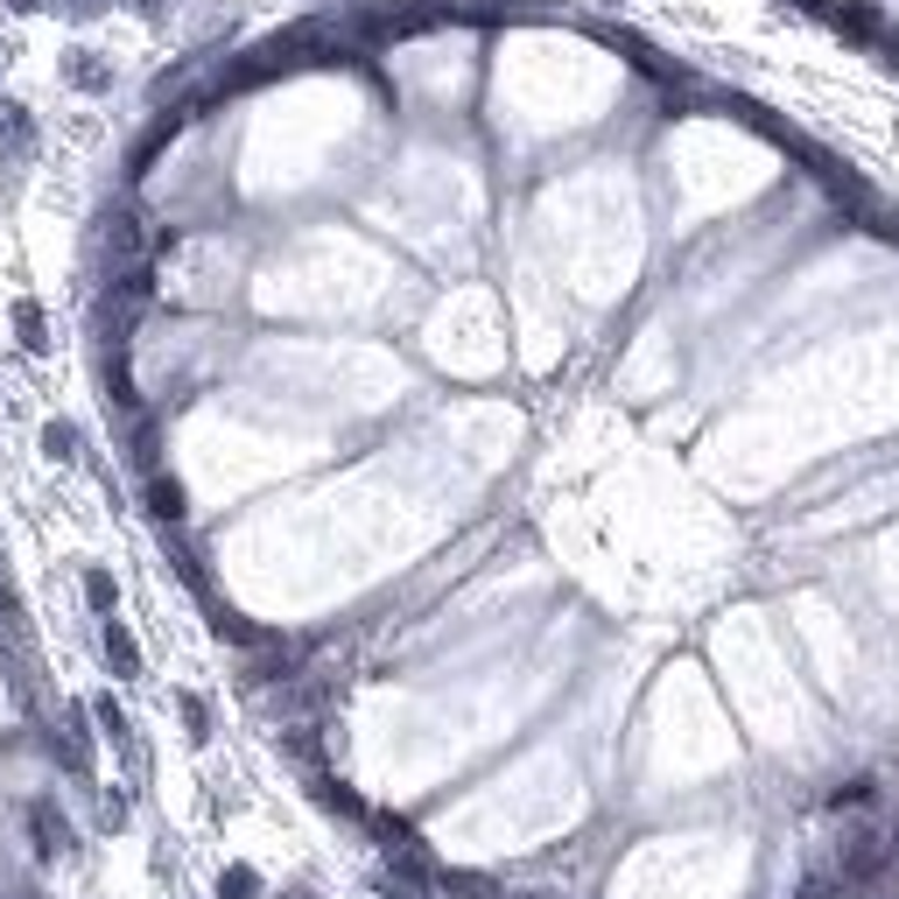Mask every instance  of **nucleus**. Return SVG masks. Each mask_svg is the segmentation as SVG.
Masks as SVG:
<instances>
[{
  "label": "nucleus",
  "instance_id": "1",
  "mask_svg": "<svg viewBox=\"0 0 899 899\" xmlns=\"http://www.w3.org/2000/svg\"><path fill=\"white\" fill-rule=\"evenodd\" d=\"M29 836H35V850H43V857H71V850H78V836H71V822L56 815V801H35Z\"/></svg>",
  "mask_w": 899,
  "mask_h": 899
},
{
  "label": "nucleus",
  "instance_id": "2",
  "mask_svg": "<svg viewBox=\"0 0 899 899\" xmlns=\"http://www.w3.org/2000/svg\"><path fill=\"white\" fill-rule=\"evenodd\" d=\"M141 500H148V513H156L162 527H176L183 513H190V500H183V485H176V478H169V471H148V492H141Z\"/></svg>",
  "mask_w": 899,
  "mask_h": 899
},
{
  "label": "nucleus",
  "instance_id": "3",
  "mask_svg": "<svg viewBox=\"0 0 899 899\" xmlns=\"http://www.w3.org/2000/svg\"><path fill=\"white\" fill-rule=\"evenodd\" d=\"M106 667H113V675H120V682H133V675H141V646H133V633H127V625L120 619H106Z\"/></svg>",
  "mask_w": 899,
  "mask_h": 899
},
{
  "label": "nucleus",
  "instance_id": "4",
  "mask_svg": "<svg viewBox=\"0 0 899 899\" xmlns=\"http://www.w3.org/2000/svg\"><path fill=\"white\" fill-rule=\"evenodd\" d=\"M29 148H35V120H29V106L0 99V156H29Z\"/></svg>",
  "mask_w": 899,
  "mask_h": 899
},
{
  "label": "nucleus",
  "instance_id": "5",
  "mask_svg": "<svg viewBox=\"0 0 899 899\" xmlns=\"http://www.w3.org/2000/svg\"><path fill=\"white\" fill-rule=\"evenodd\" d=\"M64 85H78V92H106V85H113V64H99L92 50H71V56H64Z\"/></svg>",
  "mask_w": 899,
  "mask_h": 899
},
{
  "label": "nucleus",
  "instance_id": "6",
  "mask_svg": "<svg viewBox=\"0 0 899 899\" xmlns=\"http://www.w3.org/2000/svg\"><path fill=\"white\" fill-rule=\"evenodd\" d=\"M43 457H50V464H78V457H85V436L56 415V422H43Z\"/></svg>",
  "mask_w": 899,
  "mask_h": 899
},
{
  "label": "nucleus",
  "instance_id": "7",
  "mask_svg": "<svg viewBox=\"0 0 899 899\" xmlns=\"http://www.w3.org/2000/svg\"><path fill=\"white\" fill-rule=\"evenodd\" d=\"M14 331H22V344L29 352H50V331H43V302H14Z\"/></svg>",
  "mask_w": 899,
  "mask_h": 899
},
{
  "label": "nucleus",
  "instance_id": "8",
  "mask_svg": "<svg viewBox=\"0 0 899 899\" xmlns=\"http://www.w3.org/2000/svg\"><path fill=\"white\" fill-rule=\"evenodd\" d=\"M85 604L113 619V604H120V584H113V569H85Z\"/></svg>",
  "mask_w": 899,
  "mask_h": 899
},
{
  "label": "nucleus",
  "instance_id": "9",
  "mask_svg": "<svg viewBox=\"0 0 899 899\" xmlns=\"http://www.w3.org/2000/svg\"><path fill=\"white\" fill-rule=\"evenodd\" d=\"M218 899H260V871L254 865H225L218 871Z\"/></svg>",
  "mask_w": 899,
  "mask_h": 899
},
{
  "label": "nucleus",
  "instance_id": "10",
  "mask_svg": "<svg viewBox=\"0 0 899 899\" xmlns=\"http://www.w3.org/2000/svg\"><path fill=\"white\" fill-rule=\"evenodd\" d=\"M176 717H183V731L197 738V745L212 738V703H204V696H176Z\"/></svg>",
  "mask_w": 899,
  "mask_h": 899
},
{
  "label": "nucleus",
  "instance_id": "11",
  "mask_svg": "<svg viewBox=\"0 0 899 899\" xmlns=\"http://www.w3.org/2000/svg\"><path fill=\"white\" fill-rule=\"evenodd\" d=\"M92 724H99V731H106L113 745H127V717H120V696H99V703H92Z\"/></svg>",
  "mask_w": 899,
  "mask_h": 899
},
{
  "label": "nucleus",
  "instance_id": "12",
  "mask_svg": "<svg viewBox=\"0 0 899 899\" xmlns=\"http://www.w3.org/2000/svg\"><path fill=\"white\" fill-rule=\"evenodd\" d=\"M106 8H113V0H64V14H71V22H99Z\"/></svg>",
  "mask_w": 899,
  "mask_h": 899
},
{
  "label": "nucleus",
  "instance_id": "13",
  "mask_svg": "<svg viewBox=\"0 0 899 899\" xmlns=\"http://www.w3.org/2000/svg\"><path fill=\"white\" fill-rule=\"evenodd\" d=\"M8 8H14V14H35V8H50V0H8Z\"/></svg>",
  "mask_w": 899,
  "mask_h": 899
},
{
  "label": "nucleus",
  "instance_id": "14",
  "mask_svg": "<svg viewBox=\"0 0 899 899\" xmlns=\"http://www.w3.org/2000/svg\"><path fill=\"white\" fill-rule=\"evenodd\" d=\"M133 8H141V14H162V8H169V0H133Z\"/></svg>",
  "mask_w": 899,
  "mask_h": 899
},
{
  "label": "nucleus",
  "instance_id": "15",
  "mask_svg": "<svg viewBox=\"0 0 899 899\" xmlns=\"http://www.w3.org/2000/svg\"><path fill=\"white\" fill-rule=\"evenodd\" d=\"M281 899H317V892H302V886H289V892H281Z\"/></svg>",
  "mask_w": 899,
  "mask_h": 899
}]
</instances>
